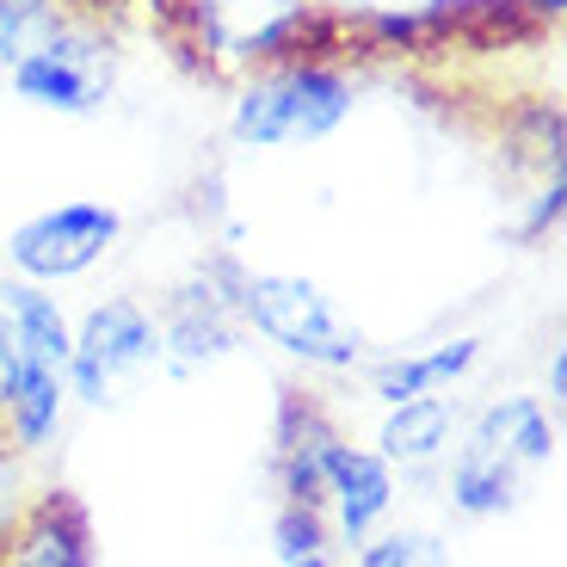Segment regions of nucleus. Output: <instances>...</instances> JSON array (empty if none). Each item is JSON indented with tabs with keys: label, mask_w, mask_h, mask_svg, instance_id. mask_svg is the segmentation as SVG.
<instances>
[{
	"label": "nucleus",
	"mask_w": 567,
	"mask_h": 567,
	"mask_svg": "<svg viewBox=\"0 0 567 567\" xmlns=\"http://www.w3.org/2000/svg\"><path fill=\"white\" fill-rule=\"evenodd\" d=\"M7 74H13L19 100L56 117H93L105 100V50L86 38H69L62 25L43 43H31Z\"/></svg>",
	"instance_id": "obj_6"
},
{
	"label": "nucleus",
	"mask_w": 567,
	"mask_h": 567,
	"mask_svg": "<svg viewBox=\"0 0 567 567\" xmlns=\"http://www.w3.org/2000/svg\"><path fill=\"white\" fill-rule=\"evenodd\" d=\"M161 364V327L155 315L130 297H112L100 309H86V321L74 327L69 346V389L93 408L105 401H130L142 389V377Z\"/></svg>",
	"instance_id": "obj_4"
},
{
	"label": "nucleus",
	"mask_w": 567,
	"mask_h": 567,
	"mask_svg": "<svg viewBox=\"0 0 567 567\" xmlns=\"http://www.w3.org/2000/svg\"><path fill=\"white\" fill-rule=\"evenodd\" d=\"M358 567H451V549H444L432 530H395V537H377L358 549Z\"/></svg>",
	"instance_id": "obj_16"
},
{
	"label": "nucleus",
	"mask_w": 567,
	"mask_h": 567,
	"mask_svg": "<svg viewBox=\"0 0 567 567\" xmlns=\"http://www.w3.org/2000/svg\"><path fill=\"white\" fill-rule=\"evenodd\" d=\"M321 487L333 499V530H340L346 549H364L370 530L383 525L389 506H395L389 463L377 451H364V444H346L340 432L321 444Z\"/></svg>",
	"instance_id": "obj_7"
},
{
	"label": "nucleus",
	"mask_w": 567,
	"mask_h": 567,
	"mask_svg": "<svg viewBox=\"0 0 567 567\" xmlns=\"http://www.w3.org/2000/svg\"><path fill=\"white\" fill-rule=\"evenodd\" d=\"M235 346V297H216V284H185L167 302V327H161V364L192 377L198 364L223 358Z\"/></svg>",
	"instance_id": "obj_8"
},
{
	"label": "nucleus",
	"mask_w": 567,
	"mask_h": 567,
	"mask_svg": "<svg viewBox=\"0 0 567 567\" xmlns=\"http://www.w3.org/2000/svg\"><path fill=\"white\" fill-rule=\"evenodd\" d=\"M271 549H278L284 567H333L321 506H297V499H284L278 518H271Z\"/></svg>",
	"instance_id": "obj_14"
},
{
	"label": "nucleus",
	"mask_w": 567,
	"mask_h": 567,
	"mask_svg": "<svg viewBox=\"0 0 567 567\" xmlns=\"http://www.w3.org/2000/svg\"><path fill=\"white\" fill-rule=\"evenodd\" d=\"M358 86L333 62H278V69L254 74L241 86V100L228 112V130L247 148H297V142H321L352 117Z\"/></svg>",
	"instance_id": "obj_2"
},
{
	"label": "nucleus",
	"mask_w": 567,
	"mask_h": 567,
	"mask_svg": "<svg viewBox=\"0 0 567 567\" xmlns=\"http://www.w3.org/2000/svg\"><path fill=\"white\" fill-rule=\"evenodd\" d=\"M567 395V352H555L549 358V401H561Z\"/></svg>",
	"instance_id": "obj_19"
},
{
	"label": "nucleus",
	"mask_w": 567,
	"mask_h": 567,
	"mask_svg": "<svg viewBox=\"0 0 567 567\" xmlns=\"http://www.w3.org/2000/svg\"><path fill=\"white\" fill-rule=\"evenodd\" d=\"M451 432H456V401H444V395L395 401L383 432H377V456L383 463H432L451 444Z\"/></svg>",
	"instance_id": "obj_12"
},
{
	"label": "nucleus",
	"mask_w": 567,
	"mask_h": 567,
	"mask_svg": "<svg viewBox=\"0 0 567 567\" xmlns=\"http://www.w3.org/2000/svg\"><path fill=\"white\" fill-rule=\"evenodd\" d=\"M13 567H93V530L81 499L43 494L13 543Z\"/></svg>",
	"instance_id": "obj_9"
},
{
	"label": "nucleus",
	"mask_w": 567,
	"mask_h": 567,
	"mask_svg": "<svg viewBox=\"0 0 567 567\" xmlns=\"http://www.w3.org/2000/svg\"><path fill=\"white\" fill-rule=\"evenodd\" d=\"M482 358V340H451L439 352H420V358H389V364L370 370V389L395 408V401H413V395H439L451 389L456 377H468Z\"/></svg>",
	"instance_id": "obj_13"
},
{
	"label": "nucleus",
	"mask_w": 567,
	"mask_h": 567,
	"mask_svg": "<svg viewBox=\"0 0 567 567\" xmlns=\"http://www.w3.org/2000/svg\"><path fill=\"white\" fill-rule=\"evenodd\" d=\"M13 530V463H7V451H0V537Z\"/></svg>",
	"instance_id": "obj_18"
},
{
	"label": "nucleus",
	"mask_w": 567,
	"mask_h": 567,
	"mask_svg": "<svg viewBox=\"0 0 567 567\" xmlns=\"http://www.w3.org/2000/svg\"><path fill=\"white\" fill-rule=\"evenodd\" d=\"M117 241H124V216L112 204L69 198V204H50V210L25 216L7 235V259L19 266L25 284H69L100 266Z\"/></svg>",
	"instance_id": "obj_5"
},
{
	"label": "nucleus",
	"mask_w": 567,
	"mask_h": 567,
	"mask_svg": "<svg viewBox=\"0 0 567 567\" xmlns=\"http://www.w3.org/2000/svg\"><path fill=\"white\" fill-rule=\"evenodd\" d=\"M56 25H62V19H56L50 0H0V62L13 69L31 43H43Z\"/></svg>",
	"instance_id": "obj_15"
},
{
	"label": "nucleus",
	"mask_w": 567,
	"mask_h": 567,
	"mask_svg": "<svg viewBox=\"0 0 567 567\" xmlns=\"http://www.w3.org/2000/svg\"><path fill=\"white\" fill-rule=\"evenodd\" d=\"M62 401H69V377L62 370H43L31 358H19L7 377H0V413L13 425L19 451H38L62 420Z\"/></svg>",
	"instance_id": "obj_11"
},
{
	"label": "nucleus",
	"mask_w": 567,
	"mask_h": 567,
	"mask_svg": "<svg viewBox=\"0 0 567 567\" xmlns=\"http://www.w3.org/2000/svg\"><path fill=\"white\" fill-rule=\"evenodd\" d=\"M555 216H561V173L549 179V192H543V198H537V210H530V223H525V241H537V235L555 223Z\"/></svg>",
	"instance_id": "obj_17"
},
{
	"label": "nucleus",
	"mask_w": 567,
	"mask_h": 567,
	"mask_svg": "<svg viewBox=\"0 0 567 567\" xmlns=\"http://www.w3.org/2000/svg\"><path fill=\"white\" fill-rule=\"evenodd\" d=\"M0 315H7V327H13L19 358L69 377L74 327H69V315L56 309V297H43V284H7V290H0Z\"/></svg>",
	"instance_id": "obj_10"
},
{
	"label": "nucleus",
	"mask_w": 567,
	"mask_h": 567,
	"mask_svg": "<svg viewBox=\"0 0 567 567\" xmlns=\"http://www.w3.org/2000/svg\"><path fill=\"white\" fill-rule=\"evenodd\" d=\"M555 456V425L537 395H512L475 413L468 439L456 444L451 463V506L468 518H499L525 506L530 475Z\"/></svg>",
	"instance_id": "obj_1"
},
{
	"label": "nucleus",
	"mask_w": 567,
	"mask_h": 567,
	"mask_svg": "<svg viewBox=\"0 0 567 567\" xmlns=\"http://www.w3.org/2000/svg\"><path fill=\"white\" fill-rule=\"evenodd\" d=\"M235 315L254 321L271 346H284L302 364L352 370L364 358V333L346 321V309L321 284L290 278V271H241L235 278Z\"/></svg>",
	"instance_id": "obj_3"
}]
</instances>
